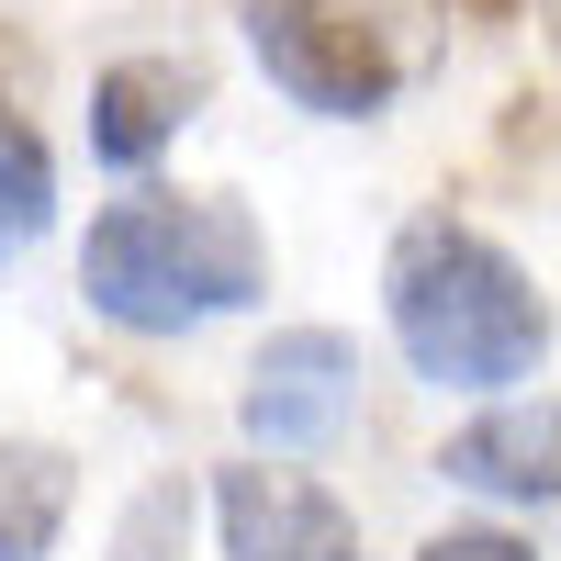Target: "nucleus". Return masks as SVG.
<instances>
[{"instance_id":"f257e3e1","label":"nucleus","mask_w":561,"mask_h":561,"mask_svg":"<svg viewBox=\"0 0 561 561\" xmlns=\"http://www.w3.org/2000/svg\"><path fill=\"white\" fill-rule=\"evenodd\" d=\"M270 248L237 203H113L79 248V293L90 314L135 325V337H180L203 314L259 304Z\"/></svg>"},{"instance_id":"f03ea898","label":"nucleus","mask_w":561,"mask_h":561,"mask_svg":"<svg viewBox=\"0 0 561 561\" xmlns=\"http://www.w3.org/2000/svg\"><path fill=\"white\" fill-rule=\"evenodd\" d=\"M393 337L427 382H528L550 348V304L528 293V270L472 225H415L393 248Z\"/></svg>"},{"instance_id":"7ed1b4c3","label":"nucleus","mask_w":561,"mask_h":561,"mask_svg":"<svg viewBox=\"0 0 561 561\" xmlns=\"http://www.w3.org/2000/svg\"><path fill=\"white\" fill-rule=\"evenodd\" d=\"M248 12V45H259V68L293 90L304 113H382L393 90H404V34L382 0H237Z\"/></svg>"},{"instance_id":"20e7f679","label":"nucleus","mask_w":561,"mask_h":561,"mask_svg":"<svg viewBox=\"0 0 561 561\" xmlns=\"http://www.w3.org/2000/svg\"><path fill=\"white\" fill-rule=\"evenodd\" d=\"M359 404V348L325 337V325H293L270 337L259 370H248V438L259 449H325Z\"/></svg>"},{"instance_id":"39448f33","label":"nucleus","mask_w":561,"mask_h":561,"mask_svg":"<svg viewBox=\"0 0 561 561\" xmlns=\"http://www.w3.org/2000/svg\"><path fill=\"white\" fill-rule=\"evenodd\" d=\"M214 517H225V561H359V528L304 472H225Z\"/></svg>"},{"instance_id":"423d86ee","label":"nucleus","mask_w":561,"mask_h":561,"mask_svg":"<svg viewBox=\"0 0 561 561\" xmlns=\"http://www.w3.org/2000/svg\"><path fill=\"white\" fill-rule=\"evenodd\" d=\"M438 472H449V483H472V494H561V393L472 415V427L449 438Z\"/></svg>"},{"instance_id":"0eeeda50","label":"nucleus","mask_w":561,"mask_h":561,"mask_svg":"<svg viewBox=\"0 0 561 561\" xmlns=\"http://www.w3.org/2000/svg\"><path fill=\"white\" fill-rule=\"evenodd\" d=\"M192 102H203V79L180 57H124L102 90H90V147H102L113 169H147L169 135L192 124Z\"/></svg>"},{"instance_id":"6e6552de","label":"nucleus","mask_w":561,"mask_h":561,"mask_svg":"<svg viewBox=\"0 0 561 561\" xmlns=\"http://www.w3.org/2000/svg\"><path fill=\"white\" fill-rule=\"evenodd\" d=\"M57 528H68V460L12 438L0 449V561H45Z\"/></svg>"},{"instance_id":"1a4fd4ad","label":"nucleus","mask_w":561,"mask_h":561,"mask_svg":"<svg viewBox=\"0 0 561 561\" xmlns=\"http://www.w3.org/2000/svg\"><path fill=\"white\" fill-rule=\"evenodd\" d=\"M45 214H57V158L34 147L23 113H0V248L45 237Z\"/></svg>"},{"instance_id":"9d476101","label":"nucleus","mask_w":561,"mask_h":561,"mask_svg":"<svg viewBox=\"0 0 561 561\" xmlns=\"http://www.w3.org/2000/svg\"><path fill=\"white\" fill-rule=\"evenodd\" d=\"M415 561H539V550H517V539H494V528H449V539H427Z\"/></svg>"}]
</instances>
